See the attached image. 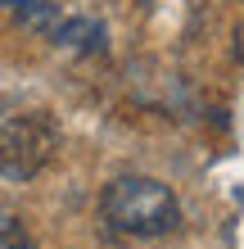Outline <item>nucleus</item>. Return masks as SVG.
I'll return each instance as SVG.
<instances>
[{"label":"nucleus","instance_id":"nucleus-1","mask_svg":"<svg viewBox=\"0 0 244 249\" xmlns=\"http://www.w3.org/2000/svg\"><path fill=\"white\" fill-rule=\"evenodd\" d=\"M99 217L118 236L149 240V236H167L181 222V204L172 195V186H163L159 177H118L99 195Z\"/></svg>","mask_w":244,"mask_h":249},{"label":"nucleus","instance_id":"nucleus-2","mask_svg":"<svg viewBox=\"0 0 244 249\" xmlns=\"http://www.w3.org/2000/svg\"><path fill=\"white\" fill-rule=\"evenodd\" d=\"M59 150V127L50 113H14L0 123V177L32 181Z\"/></svg>","mask_w":244,"mask_h":249},{"label":"nucleus","instance_id":"nucleus-3","mask_svg":"<svg viewBox=\"0 0 244 249\" xmlns=\"http://www.w3.org/2000/svg\"><path fill=\"white\" fill-rule=\"evenodd\" d=\"M50 41L54 46H73V50H104V27L91 18H59Z\"/></svg>","mask_w":244,"mask_h":249},{"label":"nucleus","instance_id":"nucleus-4","mask_svg":"<svg viewBox=\"0 0 244 249\" xmlns=\"http://www.w3.org/2000/svg\"><path fill=\"white\" fill-rule=\"evenodd\" d=\"M0 249H32V236H27L23 217L9 204H0Z\"/></svg>","mask_w":244,"mask_h":249},{"label":"nucleus","instance_id":"nucleus-5","mask_svg":"<svg viewBox=\"0 0 244 249\" xmlns=\"http://www.w3.org/2000/svg\"><path fill=\"white\" fill-rule=\"evenodd\" d=\"M235 59H240V64H244V23H240V27H235Z\"/></svg>","mask_w":244,"mask_h":249}]
</instances>
